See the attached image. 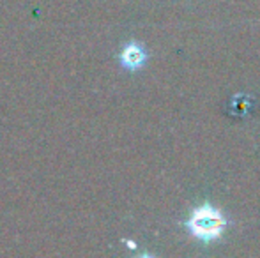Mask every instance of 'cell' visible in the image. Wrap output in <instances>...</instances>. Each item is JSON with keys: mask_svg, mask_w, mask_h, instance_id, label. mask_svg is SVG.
<instances>
[{"mask_svg": "<svg viewBox=\"0 0 260 258\" xmlns=\"http://www.w3.org/2000/svg\"><path fill=\"white\" fill-rule=\"evenodd\" d=\"M225 227L226 219L211 203H204V205L197 207L186 221V228L189 230V234L202 242H212L219 239Z\"/></svg>", "mask_w": 260, "mask_h": 258, "instance_id": "1", "label": "cell"}, {"mask_svg": "<svg viewBox=\"0 0 260 258\" xmlns=\"http://www.w3.org/2000/svg\"><path fill=\"white\" fill-rule=\"evenodd\" d=\"M119 59H120V64H122L126 69H129V71H137V69H140L142 65L145 64V52L140 45H137V43H129V45H126L122 48Z\"/></svg>", "mask_w": 260, "mask_h": 258, "instance_id": "2", "label": "cell"}]
</instances>
